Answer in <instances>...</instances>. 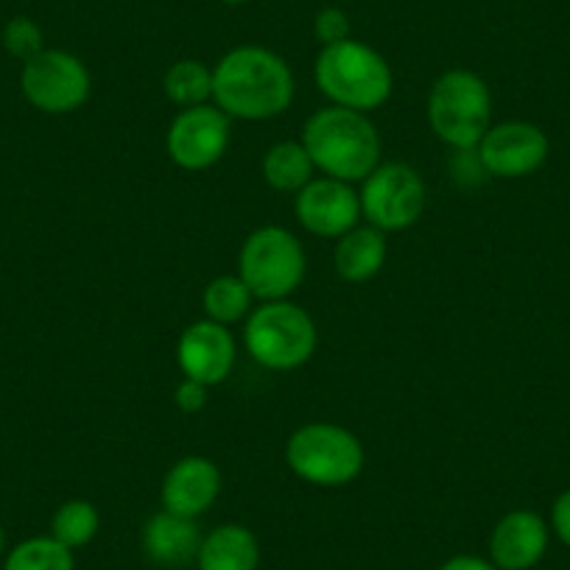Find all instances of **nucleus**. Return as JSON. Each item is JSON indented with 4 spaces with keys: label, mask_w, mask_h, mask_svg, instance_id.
Wrapping results in <instances>:
<instances>
[{
    "label": "nucleus",
    "mask_w": 570,
    "mask_h": 570,
    "mask_svg": "<svg viewBox=\"0 0 570 570\" xmlns=\"http://www.w3.org/2000/svg\"><path fill=\"white\" fill-rule=\"evenodd\" d=\"M297 81L277 51L238 46L213 68V104L229 118L268 120L292 107Z\"/></svg>",
    "instance_id": "f257e3e1"
},
{
    "label": "nucleus",
    "mask_w": 570,
    "mask_h": 570,
    "mask_svg": "<svg viewBox=\"0 0 570 570\" xmlns=\"http://www.w3.org/2000/svg\"><path fill=\"white\" fill-rule=\"evenodd\" d=\"M316 171L342 183H364L381 166V135L366 112L325 107L311 115L299 135Z\"/></svg>",
    "instance_id": "f03ea898"
},
{
    "label": "nucleus",
    "mask_w": 570,
    "mask_h": 570,
    "mask_svg": "<svg viewBox=\"0 0 570 570\" xmlns=\"http://www.w3.org/2000/svg\"><path fill=\"white\" fill-rule=\"evenodd\" d=\"M314 79L333 107L366 115L383 107L394 90V73L386 57L353 37L322 48L314 65Z\"/></svg>",
    "instance_id": "7ed1b4c3"
},
{
    "label": "nucleus",
    "mask_w": 570,
    "mask_h": 570,
    "mask_svg": "<svg viewBox=\"0 0 570 570\" xmlns=\"http://www.w3.org/2000/svg\"><path fill=\"white\" fill-rule=\"evenodd\" d=\"M428 124L453 151L475 149L492 126V96L479 73L453 68L428 92Z\"/></svg>",
    "instance_id": "20e7f679"
},
{
    "label": "nucleus",
    "mask_w": 570,
    "mask_h": 570,
    "mask_svg": "<svg viewBox=\"0 0 570 570\" xmlns=\"http://www.w3.org/2000/svg\"><path fill=\"white\" fill-rule=\"evenodd\" d=\"M316 342L320 336L311 314L288 299L261 303L244 320L246 353L272 372H292L308 364Z\"/></svg>",
    "instance_id": "39448f33"
},
{
    "label": "nucleus",
    "mask_w": 570,
    "mask_h": 570,
    "mask_svg": "<svg viewBox=\"0 0 570 570\" xmlns=\"http://www.w3.org/2000/svg\"><path fill=\"white\" fill-rule=\"evenodd\" d=\"M366 462L364 445L336 422H308L285 442V464L297 479L314 487H347Z\"/></svg>",
    "instance_id": "423d86ee"
},
{
    "label": "nucleus",
    "mask_w": 570,
    "mask_h": 570,
    "mask_svg": "<svg viewBox=\"0 0 570 570\" xmlns=\"http://www.w3.org/2000/svg\"><path fill=\"white\" fill-rule=\"evenodd\" d=\"M308 272L303 240L285 227H261L244 240L238 255V277L261 303L288 299Z\"/></svg>",
    "instance_id": "0eeeda50"
},
{
    "label": "nucleus",
    "mask_w": 570,
    "mask_h": 570,
    "mask_svg": "<svg viewBox=\"0 0 570 570\" xmlns=\"http://www.w3.org/2000/svg\"><path fill=\"white\" fill-rule=\"evenodd\" d=\"M20 90L26 101L46 115H70L90 98L92 79L87 65L62 48H46L23 62Z\"/></svg>",
    "instance_id": "6e6552de"
},
{
    "label": "nucleus",
    "mask_w": 570,
    "mask_h": 570,
    "mask_svg": "<svg viewBox=\"0 0 570 570\" xmlns=\"http://www.w3.org/2000/svg\"><path fill=\"white\" fill-rule=\"evenodd\" d=\"M361 216L381 233H403L425 210V183L409 163H381L358 190Z\"/></svg>",
    "instance_id": "1a4fd4ad"
},
{
    "label": "nucleus",
    "mask_w": 570,
    "mask_h": 570,
    "mask_svg": "<svg viewBox=\"0 0 570 570\" xmlns=\"http://www.w3.org/2000/svg\"><path fill=\"white\" fill-rule=\"evenodd\" d=\"M229 115L216 104L179 109L166 131V151L171 163L183 171L199 174L216 166L227 155L233 124Z\"/></svg>",
    "instance_id": "9d476101"
},
{
    "label": "nucleus",
    "mask_w": 570,
    "mask_h": 570,
    "mask_svg": "<svg viewBox=\"0 0 570 570\" xmlns=\"http://www.w3.org/2000/svg\"><path fill=\"white\" fill-rule=\"evenodd\" d=\"M548 137L529 120H503L487 129L475 146L484 171L495 179H520L548 160Z\"/></svg>",
    "instance_id": "9b49d317"
},
{
    "label": "nucleus",
    "mask_w": 570,
    "mask_h": 570,
    "mask_svg": "<svg viewBox=\"0 0 570 570\" xmlns=\"http://www.w3.org/2000/svg\"><path fill=\"white\" fill-rule=\"evenodd\" d=\"M294 213L303 229L316 238L338 240L350 229L358 227L361 199L358 190L350 183L333 177H314L297 196H294Z\"/></svg>",
    "instance_id": "f8f14e48"
},
{
    "label": "nucleus",
    "mask_w": 570,
    "mask_h": 570,
    "mask_svg": "<svg viewBox=\"0 0 570 570\" xmlns=\"http://www.w3.org/2000/svg\"><path fill=\"white\" fill-rule=\"evenodd\" d=\"M238 361V342L227 325L199 320L183 331L177 342V364L185 377L205 386H218Z\"/></svg>",
    "instance_id": "ddd939ff"
},
{
    "label": "nucleus",
    "mask_w": 570,
    "mask_h": 570,
    "mask_svg": "<svg viewBox=\"0 0 570 570\" xmlns=\"http://www.w3.org/2000/svg\"><path fill=\"white\" fill-rule=\"evenodd\" d=\"M222 492V470L207 456H185L163 479V509L179 518L199 520Z\"/></svg>",
    "instance_id": "4468645a"
},
{
    "label": "nucleus",
    "mask_w": 570,
    "mask_h": 570,
    "mask_svg": "<svg viewBox=\"0 0 570 570\" xmlns=\"http://www.w3.org/2000/svg\"><path fill=\"white\" fill-rule=\"evenodd\" d=\"M548 523L537 512L514 509L503 514L490 537V562L498 570H531L548 551Z\"/></svg>",
    "instance_id": "2eb2a0df"
},
{
    "label": "nucleus",
    "mask_w": 570,
    "mask_h": 570,
    "mask_svg": "<svg viewBox=\"0 0 570 570\" xmlns=\"http://www.w3.org/2000/svg\"><path fill=\"white\" fill-rule=\"evenodd\" d=\"M202 540L205 534L199 531L196 520L179 518L166 509L142 525V551L163 568H183V564L196 562Z\"/></svg>",
    "instance_id": "dca6fc26"
},
{
    "label": "nucleus",
    "mask_w": 570,
    "mask_h": 570,
    "mask_svg": "<svg viewBox=\"0 0 570 570\" xmlns=\"http://www.w3.org/2000/svg\"><path fill=\"white\" fill-rule=\"evenodd\" d=\"M389 246L386 233L366 224V227L350 229L347 235L336 240V252H333V266L344 283H366L375 274H381L383 263H386Z\"/></svg>",
    "instance_id": "f3484780"
},
{
    "label": "nucleus",
    "mask_w": 570,
    "mask_h": 570,
    "mask_svg": "<svg viewBox=\"0 0 570 570\" xmlns=\"http://www.w3.org/2000/svg\"><path fill=\"white\" fill-rule=\"evenodd\" d=\"M196 564L199 570H257L261 546L246 525L224 523L205 534Z\"/></svg>",
    "instance_id": "a211bd4d"
},
{
    "label": "nucleus",
    "mask_w": 570,
    "mask_h": 570,
    "mask_svg": "<svg viewBox=\"0 0 570 570\" xmlns=\"http://www.w3.org/2000/svg\"><path fill=\"white\" fill-rule=\"evenodd\" d=\"M314 177L316 166L303 140H279L263 155V179L277 194L297 196Z\"/></svg>",
    "instance_id": "6ab92c4d"
},
{
    "label": "nucleus",
    "mask_w": 570,
    "mask_h": 570,
    "mask_svg": "<svg viewBox=\"0 0 570 570\" xmlns=\"http://www.w3.org/2000/svg\"><path fill=\"white\" fill-rule=\"evenodd\" d=\"M202 305H205V320L229 327L252 314L255 294L249 292V285L238 274H222V277L207 283L205 294H202Z\"/></svg>",
    "instance_id": "aec40b11"
},
{
    "label": "nucleus",
    "mask_w": 570,
    "mask_h": 570,
    "mask_svg": "<svg viewBox=\"0 0 570 570\" xmlns=\"http://www.w3.org/2000/svg\"><path fill=\"white\" fill-rule=\"evenodd\" d=\"M163 92L179 109L213 104V68L199 59H179L166 70Z\"/></svg>",
    "instance_id": "412c9836"
},
{
    "label": "nucleus",
    "mask_w": 570,
    "mask_h": 570,
    "mask_svg": "<svg viewBox=\"0 0 570 570\" xmlns=\"http://www.w3.org/2000/svg\"><path fill=\"white\" fill-rule=\"evenodd\" d=\"M3 570H76V559L73 551L51 534L29 537L7 553Z\"/></svg>",
    "instance_id": "4be33fe9"
},
{
    "label": "nucleus",
    "mask_w": 570,
    "mask_h": 570,
    "mask_svg": "<svg viewBox=\"0 0 570 570\" xmlns=\"http://www.w3.org/2000/svg\"><path fill=\"white\" fill-rule=\"evenodd\" d=\"M98 529H101V514L90 501H81V498L62 503L51 518V537L68 546L70 551L90 546Z\"/></svg>",
    "instance_id": "5701e85b"
},
{
    "label": "nucleus",
    "mask_w": 570,
    "mask_h": 570,
    "mask_svg": "<svg viewBox=\"0 0 570 570\" xmlns=\"http://www.w3.org/2000/svg\"><path fill=\"white\" fill-rule=\"evenodd\" d=\"M3 48L12 53L20 62H29L37 53L46 51V37H42L40 23H35L31 18H12L3 29Z\"/></svg>",
    "instance_id": "b1692460"
},
{
    "label": "nucleus",
    "mask_w": 570,
    "mask_h": 570,
    "mask_svg": "<svg viewBox=\"0 0 570 570\" xmlns=\"http://www.w3.org/2000/svg\"><path fill=\"white\" fill-rule=\"evenodd\" d=\"M314 37L320 40L322 48L350 40L353 37V20L342 7L320 9L314 18Z\"/></svg>",
    "instance_id": "393cba45"
},
{
    "label": "nucleus",
    "mask_w": 570,
    "mask_h": 570,
    "mask_svg": "<svg viewBox=\"0 0 570 570\" xmlns=\"http://www.w3.org/2000/svg\"><path fill=\"white\" fill-rule=\"evenodd\" d=\"M207 397H210V386L199 381H190V377H183L174 392V403L183 414H199L202 409L207 405Z\"/></svg>",
    "instance_id": "a878e982"
},
{
    "label": "nucleus",
    "mask_w": 570,
    "mask_h": 570,
    "mask_svg": "<svg viewBox=\"0 0 570 570\" xmlns=\"http://www.w3.org/2000/svg\"><path fill=\"white\" fill-rule=\"evenodd\" d=\"M551 529L559 537V542L570 548V490H564L562 495L553 501L551 507Z\"/></svg>",
    "instance_id": "bb28decb"
},
{
    "label": "nucleus",
    "mask_w": 570,
    "mask_h": 570,
    "mask_svg": "<svg viewBox=\"0 0 570 570\" xmlns=\"http://www.w3.org/2000/svg\"><path fill=\"white\" fill-rule=\"evenodd\" d=\"M440 570H498L495 564L487 562V559L473 557V553H459V557H451Z\"/></svg>",
    "instance_id": "cd10ccee"
},
{
    "label": "nucleus",
    "mask_w": 570,
    "mask_h": 570,
    "mask_svg": "<svg viewBox=\"0 0 570 570\" xmlns=\"http://www.w3.org/2000/svg\"><path fill=\"white\" fill-rule=\"evenodd\" d=\"M7 553V531H3V525H0V557Z\"/></svg>",
    "instance_id": "c85d7f7f"
},
{
    "label": "nucleus",
    "mask_w": 570,
    "mask_h": 570,
    "mask_svg": "<svg viewBox=\"0 0 570 570\" xmlns=\"http://www.w3.org/2000/svg\"><path fill=\"white\" fill-rule=\"evenodd\" d=\"M218 3H224V7H244L249 0H218Z\"/></svg>",
    "instance_id": "c756f323"
}]
</instances>
